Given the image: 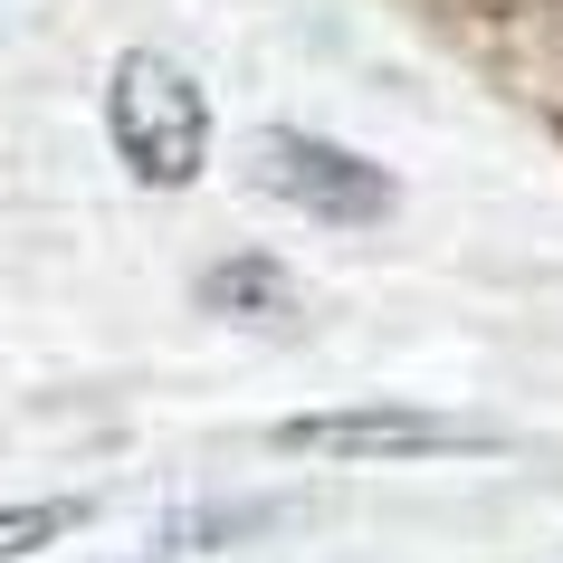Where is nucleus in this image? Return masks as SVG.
<instances>
[{"label":"nucleus","instance_id":"obj_1","mask_svg":"<svg viewBox=\"0 0 563 563\" xmlns=\"http://www.w3.org/2000/svg\"><path fill=\"white\" fill-rule=\"evenodd\" d=\"M106 134H115L124 173L153 181V191H181V181H201L210 163V96L201 77L163 48H124L115 77H106Z\"/></svg>","mask_w":563,"mask_h":563},{"label":"nucleus","instance_id":"obj_2","mask_svg":"<svg viewBox=\"0 0 563 563\" xmlns=\"http://www.w3.org/2000/svg\"><path fill=\"white\" fill-rule=\"evenodd\" d=\"M267 449H287V459H497L506 440L449 411H411V401H354V411L277 420Z\"/></svg>","mask_w":563,"mask_h":563},{"label":"nucleus","instance_id":"obj_3","mask_svg":"<svg viewBox=\"0 0 563 563\" xmlns=\"http://www.w3.org/2000/svg\"><path fill=\"white\" fill-rule=\"evenodd\" d=\"M249 173H258V191H277L287 210L325 220V230L391 220V201H401L383 163H363V153L325 144V134H297V124H267L258 144H249Z\"/></svg>","mask_w":563,"mask_h":563},{"label":"nucleus","instance_id":"obj_4","mask_svg":"<svg viewBox=\"0 0 563 563\" xmlns=\"http://www.w3.org/2000/svg\"><path fill=\"white\" fill-rule=\"evenodd\" d=\"M201 306H210V316L277 325V316H297V287H287V267H277V258H220L201 277Z\"/></svg>","mask_w":563,"mask_h":563},{"label":"nucleus","instance_id":"obj_5","mask_svg":"<svg viewBox=\"0 0 563 563\" xmlns=\"http://www.w3.org/2000/svg\"><path fill=\"white\" fill-rule=\"evenodd\" d=\"M87 506L77 497H38V506H0V563H30L38 544H58L67 526H77Z\"/></svg>","mask_w":563,"mask_h":563}]
</instances>
